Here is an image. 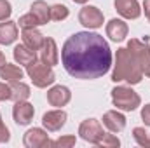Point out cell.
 Instances as JSON below:
<instances>
[{"mask_svg":"<svg viewBox=\"0 0 150 148\" xmlns=\"http://www.w3.org/2000/svg\"><path fill=\"white\" fill-rule=\"evenodd\" d=\"M61 63L68 75L80 80L100 78L112 66V51L105 38L91 32H77L63 44Z\"/></svg>","mask_w":150,"mask_h":148,"instance_id":"cell-1","label":"cell"},{"mask_svg":"<svg viewBox=\"0 0 150 148\" xmlns=\"http://www.w3.org/2000/svg\"><path fill=\"white\" fill-rule=\"evenodd\" d=\"M143 78V72L134 59L133 52L127 47H119L115 52V65L112 72V80L117 82H127L131 85L140 84Z\"/></svg>","mask_w":150,"mask_h":148,"instance_id":"cell-2","label":"cell"},{"mask_svg":"<svg viewBox=\"0 0 150 148\" xmlns=\"http://www.w3.org/2000/svg\"><path fill=\"white\" fill-rule=\"evenodd\" d=\"M112 103H113V106H117V110L133 111L140 106L142 99H140L138 92H134L131 87L117 85V87L112 89Z\"/></svg>","mask_w":150,"mask_h":148,"instance_id":"cell-3","label":"cell"},{"mask_svg":"<svg viewBox=\"0 0 150 148\" xmlns=\"http://www.w3.org/2000/svg\"><path fill=\"white\" fill-rule=\"evenodd\" d=\"M26 75L32 78L33 85L45 89L47 85H52L56 80V75L52 72V66L45 65L44 61H33L32 65L26 66Z\"/></svg>","mask_w":150,"mask_h":148,"instance_id":"cell-4","label":"cell"},{"mask_svg":"<svg viewBox=\"0 0 150 148\" xmlns=\"http://www.w3.org/2000/svg\"><path fill=\"white\" fill-rule=\"evenodd\" d=\"M127 49L133 52L134 59L138 61L140 68L145 77H150V45L149 38L145 37V40H138V38H131L127 42Z\"/></svg>","mask_w":150,"mask_h":148,"instance_id":"cell-5","label":"cell"},{"mask_svg":"<svg viewBox=\"0 0 150 148\" xmlns=\"http://www.w3.org/2000/svg\"><path fill=\"white\" fill-rule=\"evenodd\" d=\"M79 134L84 141L87 143H93V145H98V141L103 138L105 131H103V125L100 124V120L96 118H87L84 120L80 125H79Z\"/></svg>","mask_w":150,"mask_h":148,"instance_id":"cell-6","label":"cell"},{"mask_svg":"<svg viewBox=\"0 0 150 148\" xmlns=\"http://www.w3.org/2000/svg\"><path fill=\"white\" fill-rule=\"evenodd\" d=\"M79 23L89 30H96L103 26V12L94 5H86L79 12Z\"/></svg>","mask_w":150,"mask_h":148,"instance_id":"cell-7","label":"cell"},{"mask_svg":"<svg viewBox=\"0 0 150 148\" xmlns=\"http://www.w3.org/2000/svg\"><path fill=\"white\" fill-rule=\"evenodd\" d=\"M23 145L26 148H49V147H52V141L49 140V134L44 129L33 127V129L25 132Z\"/></svg>","mask_w":150,"mask_h":148,"instance_id":"cell-8","label":"cell"},{"mask_svg":"<svg viewBox=\"0 0 150 148\" xmlns=\"http://www.w3.org/2000/svg\"><path fill=\"white\" fill-rule=\"evenodd\" d=\"M70 99H72V92L67 85H54L47 91V103L51 106H56V108L67 106Z\"/></svg>","mask_w":150,"mask_h":148,"instance_id":"cell-9","label":"cell"},{"mask_svg":"<svg viewBox=\"0 0 150 148\" xmlns=\"http://www.w3.org/2000/svg\"><path fill=\"white\" fill-rule=\"evenodd\" d=\"M35 115V108L32 103L28 101H16L14 108H12V117H14V122L18 125H28L32 122Z\"/></svg>","mask_w":150,"mask_h":148,"instance_id":"cell-10","label":"cell"},{"mask_svg":"<svg viewBox=\"0 0 150 148\" xmlns=\"http://www.w3.org/2000/svg\"><path fill=\"white\" fill-rule=\"evenodd\" d=\"M67 111L63 110H51L47 111V113H44V117H42V125L47 129V131H51V132H56V131H59L65 124H67Z\"/></svg>","mask_w":150,"mask_h":148,"instance_id":"cell-11","label":"cell"},{"mask_svg":"<svg viewBox=\"0 0 150 148\" xmlns=\"http://www.w3.org/2000/svg\"><path fill=\"white\" fill-rule=\"evenodd\" d=\"M115 11L124 18V19H138L142 14L138 0H115Z\"/></svg>","mask_w":150,"mask_h":148,"instance_id":"cell-12","label":"cell"},{"mask_svg":"<svg viewBox=\"0 0 150 148\" xmlns=\"http://www.w3.org/2000/svg\"><path fill=\"white\" fill-rule=\"evenodd\" d=\"M40 61H44V63L49 65V66L58 65V61H59V54H58V45H56L54 38L45 37L44 45H42V49H40Z\"/></svg>","mask_w":150,"mask_h":148,"instance_id":"cell-13","label":"cell"},{"mask_svg":"<svg viewBox=\"0 0 150 148\" xmlns=\"http://www.w3.org/2000/svg\"><path fill=\"white\" fill-rule=\"evenodd\" d=\"M103 125L110 132H120L126 127V117L119 110H110L103 115Z\"/></svg>","mask_w":150,"mask_h":148,"instance_id":"cell-14","label":"cell"},{"mask_svg":"<svg viewBox=\"0 0 150 148\" xmlns=\"http://www.w3.org/2000/svg\"><path fill=\"white\" fill-rule=\"evenodd\" d=\"M127 32L129 28L122 19H110L107 25V37H110V40L113 42H122L127 37Z\"/></svg>","mask_w":150,"mask_h":148,"instance_id":"cell-15","label":"cell"},{"mask_svg":"<svg viewBox=\"0 0 150 148\" xmlns=\"http://www.w3.org/2000/svg\"><path fill=\"white\" fill-rule=\"evenodd\" d=\"M21 38H23V44L33 51H40L42 45H44V40L45 37L38 32L37 28H25L23 33H21Z\"/></svg>","mask_w":150,"mask_h":148,"instance_id":"cell-16","label":"cell"},{"mask_svg":"<svg viewBox=\"0 0 150 148\" xmlns=\"http://www.w3.org/2000/svg\"><path fill=\"white\" fill-rule=\"evenodd\" d=\"M12 56H14V61H16V63L25 65V66H28V65H32L33 61H37V51L26 47L25 44L16 45L14 51H12Z\"/></svg>","mask_w":150,"mask_h":148,"instance_id":"cell-17","label":"cell"},{"mask_svg":"<svg viewBox=\"0 0 150 148\" xmlns=\"http://www.w3.org/2000/svg\"><path fill=\"white\" fill-rule=\"evenodd\" d=\"M18 38V25L14 21H5L0 23V44L2 45H11Z\"/></svg>","mask_w":150,"mask_h":148,"instance_id":"cell-18","label":"cell"},{"mask_svg":"<svg viewBox=\"0 0 150 148\" xmlns=\"http://www.w3.org/2000/svg\"><path fill=\"white\" fill-rule=\"evenodd\" d=\"M9 87H11V99L16 103V101H26L28 98H30V87L25 84V82H21V80H18V82H9Z\"/></svg>","mask_w":150,"mask_h":148,"instance_id":"cell-19","label":"cell"},{"mask_svg":"<svg viewBox=\"0 0 150 148\" xmlns=\"http://www.w3.org/2000/svg\"><path fill=\"white\" fill-rule=\"evenodd\" d=\"M30 12L35 14V18L40 21V25H47V23L51 21V7H49L44 0L33 2L32 7H30Z\"/></svg>","mask_w":150,"mask_h":148,"instance_id":"cell-20","label":"cell"},{"mask_svg":"<svg viewBox=\"0 0 150 148\" xmlns=\"http://www.w3.org/2000/svg\"><path fill=\"white\" fill-rule=\"evenodd\" d=\"M23 75H25V72L19 66L9 65V63H5L0 70V78H4L5 82H18V80L23 78Z\"/></svg>","mask_w":150,"mask_h":148,"instance_id":"cell-21","label":"cell"},{"mask_svg":"<svg viewBox=\"0 0 150 148\" xmlns=\"http://www.w3.org/2000/svg\"><path fill=\"white\" fill-rule=\"evenodd\" d=\"M133 138L140 147L150 148V132H147L143 127H134L133 129Z\"/></svg>","mask_w":150,"mask_h":148,"instance_id":"cell-22","label":"cell"},{"mask_svg":"<svg viewBox=\"0 0 150 148\" xmlns=\"http://www.w3.org/2000/svg\"><path fill=\"white\" fill-rule=\"evenodd\" d=\"M68 14H70V11L67 5H63V4L51 5V19L52 21H63L68 18Z\"/></svg>","mask_w":150,"mask_h":148,"instance_id":"cell-23","label":"cell"},{"mask_svg":"<svg viewBox=\"0 0 150 148\" xmlns=\"http://www.w3.org/2000/svg\"><path fill=\"white\" fill-rule=\"evenodd\" d=\"M19 28H37L40 26V21H38L37 18H35V14L33 12H28V14H23L21 18H19Z\"/></svg>","mask_w":150,"mask_h":148,"instance_id":"cell-24","label":"cell"},{"mask_svg":"<svg viewBox=\"0 0 150 148\" xmlns=\"http://www.w3.org/2000/svg\"><path fill=\"white\" fill-rule=\"evenodd\" d=\"M96 147H100V148H117V147H120V140L115 136V134H103V138L98 141V145Z\"/></svg>","mask_w":150,"mask_h":148,"instance_id":"cell-25","label":"cell"},{"mask_svg":"<svg viewBox=\"0 0 150 148\" xmlns=\"http://www.w3.org/2000/svg\"><path fill=\"white\" fill-rule=\"evenodd\" d=\"M77 143V140H75V136H61V138H58L56 141H52V147L56 148H72Z\"/></svg>","mask_w":150,"mask_h":148,"instance_id":"cell-26","label":"cell"},{"mask_svg":"<svg viewBox=\"0 0 150 148\" xmlns=\"http://www.w3.org/2000/svg\"><path fill=\"white\" fill-rule=\"evenodd\" d=\"M12 14V7H11V2L9 0H0V21H5L9 19Z\"/></svg>","mask_w":150,"mask_h":148,"instance_id":"cell-27","label":"cell"},{"mask_svg":"<svg viewBox=\"0 0 150 148\" xmlns=\"http://www.w3.org/2000/svg\"><path fill=\"white\" fill-rule=\"evenodd\" d=\"M9 140H11V132H9V129H7V125L4 124L2 113H0V143H7Z\"/></svg>","mask_w":150,"mask_h":148,"instance_id":"cell-28","label":"cell"},{"mask_svg":"<svg viewBox=\"0 0 150 148\" xmlns=\"http://www.w3.org/2000/svg\"><path fill=\"white\" fill-rule=\"evenodd\" d=\"M11 99V87L5 82H0V103Z\"/></svg>","mask_w":150,"mask_h":148,"instance_id":"cell-29","label":"cell"},{"mask_svg":"<svg viewBox=\"0 0 150 148\" xmlns=\"http://www.w3.org/2000/svg\"><path fill=\"white\" fill-rule=\"evenodd\" d=\"M142 120L145 122V125H149L150 127V103L142 108Z\"/></svg>","mask_w":150,"mask_h":148,"instance_id":"cell-30","label":"cell"},{"mask_svg":"<svg viewBox=\"0 0 150 148\" xmlns=\"http://www.w3.org/2000/svg\"><path fill=\"white\" fill-rule=\"evenodd\" d=\"M143 11H145V16L150 21V0H143Z\"/></svg>","mask_w":150,"mask_h":148,"instance_id":"cell-31","label":"cell"},{"mask_svg":"<svg viewBox=\"0 0 150 148\" xmlns=\"http://www.w3.org/2000/svg\"><path fill=\"white\" fill-rule=\"evenodd\" d=\"M5 63H7V61H5V54L0 51V70H2V66H4Z\"/></svg>","mask_w":150,"mask_h":148,"instance_id":"cell-32","label":"cell"},{"mask_svg":"<svg viewBox=\"0 0 150 148\" xmlns=\"http://www.w3.org/2000/svg\"><path fill=\"white\" fill-rule=\"evenodd\" d=\"M75 4H86V2H87V0H74Z\"/></svg>","mask_w":150,"mask_h":148,"instance_id":"cell-33","label":"cell"}]
</instances>
